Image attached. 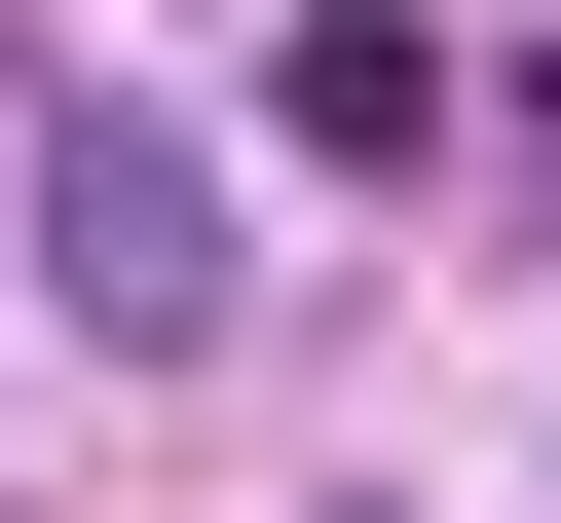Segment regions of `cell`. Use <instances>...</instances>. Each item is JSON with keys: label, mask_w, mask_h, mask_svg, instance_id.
<instances>
[{"label": "cell", "mask_w": 561, "mask_h": 523, "mask_svg": "<svg viewBox=\"0 0 561 523\" xmlns=\"http://www.w3.org/2000/svg\"><path fill=\"white\" fill-rule=\"evenodd\" d=\"M38 300H76L113 374H187V337L262 300V262H225V150H150V113H76V75H38Z\"/></svg>", "instance_id": "cell-1"}, {"label": "cell", "mask_w": 561, "mask_h": 523, "mask_svg": "<svg viewBox=\"0 0 561 523\" xmlns=\"http://www.w3.org/2000/svg\"><path fill=\"white\" fill-rule=\"evenodd\" d=\"M262 113H300L337 187H412V150H486V75L412 38V0H300V38H262Z\"/></svg>", "instance_id": "cell-2"}, {"label": "cell", "mask_w": 561, "mask_h": 523, "mask_svg": "<svg viewBox=\"0 0 561 523\" xmlns=\"http://www.w3.org/2000/svg\"><path fill=\"white\" fill-rule=\"evenodd\" d=\"M486 150H524V187H561V75H486Z\"/></svg>", "instance_id": "cell-3"}]
</instances>
